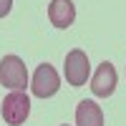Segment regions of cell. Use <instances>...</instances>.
<instances>
[{"label": "cell", "mask_w": 126, "mask_h": 126, "mask_svg": "<svg viewBox=\"0 0 126 126\" xmlns=\"http://www.w3.org/2000/svg\"><path fill=\"white\" fill-rule=\"evenodd\" d=\"M76 126H103V111L96 101H81L78 103Z\"/></svg>", "instance_id": "52a82bcc"}, {"label": "cell", "mask_w": 126, "mask_h": 126, "mask_svg": "<svg viewBox=\"0 0 126 126\" xmlns=\"http://www.w3.org/2000/svg\"><path fill=\"white\" fill-rule=\"evenodd\" d=\"M0 83L13 91H23L28 86V68L18 56H5L0 61Z\"/></svg>", "instance_id": "6da1fadb"}, {"label": "cell", "mask_w": 126, "mask_h": 126, "mask_svg": "<svg viewBox=\"0 0 126 126\" xmlns=\"http://www.w3.org/2000/svg\"><path fill=\"white\" fill-rule=\"evenodd\" d=\"M63 73H66V81L71 86H83L91 76V63H88V56L83 53L81 48H73L71 53L66 56V66H63Z\"/></svg>", "instance_id": "277c9868"}, {"label": "cell", "mask_w": 126, "mask_h": 126, "mask_svg": "<svg viewBox=\"0 0 126 126\" xmlns=\"http://www.w3.org/2000/svg\"><path fill=\"white\" fill-rule=\"evenodd\" d=\"M116 68H113V63L109 61H103L101 66L96 68V73H93V78H91V91H93V96H98V98H106L111 96L113 91H116Z\"/></svg>", "instance_id": "5b68a950"}, {"label": "cell", "mask_w": 126, "mask_h": 126, "mask_svg": "<svg viewBox=\"0 0 126 126\" xmlns=\"http://www.w3.org/2000/svg\"><path fill=\"white\" fill-rule=\"evenodd\" d=\"M48 18H50V23H53L56 28L66 30V28L73 25V20H76V8H73L71 0H50Z\"/></svg>", "instance_id": "8992f818"}, {"label": "cell", "mask_w": 126, "mask_h": 126, "mask_svg": "<svg viewBox=\"0 0 126 126\" xmlns=\"http://www.w3.org/2000/svg\"><path fill=\"white\" fill-rule=\"evenodd\" d=\"M61 88V78L53 66H48V63H40L33 73V81H30V91H33V96L38 98H50L56 96Z\"/></svg>", "instance_id": "7a4b0ae2"}, {"label": "cell", "mask_w": 126, "mask_h": 126, "mask_svg": "<svg viewBox=\"0 0 126 126\" xmlns=\"http://www.w3.org/2000/svg\"><path fill=\"white\" fill-rule=\"evenodd\" d=\"M13 8V0H0V18H5Z\"/></svg>", "instance_id": "ba28073f"}, {"label": "cell", "mask_w": 126, "mask_h": 126, "mask_svg": "<svg viewBox=\"0 0 126 126\" xmlns=\"http://www.w3.org/2000/svg\"><path fill=\"white\" fill-rule=\"evenodd\" d=\"M0 113H3L5 124H10V126H20V124L28 119V113H30V98L25 96L23 91L8 93V96L3 98V109H0Z\"/></svg>", "instance_id": "3957f363"}]
</instances>
